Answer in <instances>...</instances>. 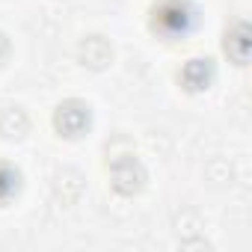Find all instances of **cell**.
<instances>
[{"label":"cell","instance_id":"cell-10","mask_svg":"<svg viewBox=\"0 0 252 252\" xmlns=\"http://www.w3.org/2000/svg\"><path fill=\"white\" fill-rule=\"evenodd\" d=\"M21 187H24V175L15 163H6L0 160V208L12 205L18 196H21Z\"/></svg>","mask_w":252,"mask_h":252},{"label":"cell","instance_id":"cell-6","mask_svg":"<svg viewBox=\"0 0 252 252\" xmlns=\"http://www.w3.org/2000/svg\"><path fill=\"white\" fill-rule=\"evenodd\" d=\"M222 54L237 68H243L249 63V54H252V27L246 21H234L225 30V36H222Z\"/></svg>","mask_w":252,"mask_h":252},{"label":"cell","instance_id":"cell-1","mask_svg":"<svg viewBox=\"0 0 252 252\" xmlns=\"http://www.w3.org/2000/svg\"><path fill=\"white\" fill-rule=\"evenodd\" d=\"M196 27V9L190 0H160L152 9V30L163 39H184Z\"/></svg>","mask_w":252,"mask_h":252},{"label":"cell","instance_id":"cell-5","mask_svg":"<svg viewBox=\"0 0 252 252\" xmlns=\"http://www.w3.org/2000/svg\"><path fill=\"white\" fill-rule=\"evenodd\" d=\"M214 80H217V63H214L211 57H190V60L181 65V71H178V83H181V89L190 92V95L208 92V89L214 86Z\"/></svg>","mask_w":252,"mask_h":252},{"label":"cell","instance_id":"cell-9","mask_svg":"<svg viewBox=\"0 0 252 252\" xmlns=\"http://www.w3.org/2000/svg\"><path fill=\"white\" fill-rule=\"evenodd\" d=\"M172 231H175L178 240L199 237V234H205V220L196 208H178L172 214Z\"/></svg>","mask_w":252,"mask_h":252},{"label":"cell","instance_id":"cell-11","mask_svg":"<svg viewBox=\"0 0 252 252\" xmlns=\"http://www.w3.org/2000/svg\"><path fill=\"white\" fill-rule=\"evenodd\" d=\"M205 181H208L214 190H228V187H234V181H237V169H234L231 160L214 158V160L205 166Z\"/></svg>","mask_w":252,"mask_h":252},{"label":"cell","instance_id":"cell-8","mask_svg":"<svg viewBox=\"0 0 252 252\" xmlns=\"http://www.w3.org/2000/svg\"><path fill=\"white\" fill-rule=\"evenodd\" d=\"M30 128H33V122H30V113L21 107V104H9L0 110V140H6V143H21L30 137Z\"/></svg>","mask_w":252,"mask_h":252},{"label":"cell","instance_id":"cell-2","mask_svg":"<svg viewBox=\"0 0 252 252\" xmlns=\"http://www.w3.org/2000/svg\"><path fill=\"white\" fill-rule=\"evenodd\" d=\"M146 184H149V169L137 155L125 152V155H116L110 160V187L119 196L134 199L146 190Z\"/></svg>","mask_w":252,"mask_h":252},{"label":"cell","instance_id":"cell-12","mask_svg":"<svg viewBox=\"0 0 252 252\" xmlns=\"http://www.w3.org/2000/svg\"><path fill=\"white\" fill-rule=\"evenodd\" d=\"M9 60H12V39H9V33L0 30V68H6Z\"/></svg>","mask_w":252,"mask_h":252},{"label":"cell","instance_id":"cell-3","mask_svg":"<svg viewBox=\"0 0 252 252\" xmlns=\"http://www.w3.org/2000/svg\"><path fill=\"white\" fill-rule=\"evenodd\" d=\"M54 131L63 140H83L92 131V107L80 98H65L54 110Z\"/></svg>","mask_w":252,"mask_h":252},{"label":"cell","instance_id":"cell-4","mask_svg":"<svg viewBox=\"0 0 252 252\" xmlns=\"http://www.w3.org/2000/svg\"><path fill=\"white\" fill-rule=\"evenodd\" d=\"M113 60H116V48H113V42H110L107 36L89 33V36L80 39V45H77V63H80L86 71L101 74V71H107V68L113 65Z\"/></svg>","mask_w":252,"mask_h":252},{"label":"cell","instance_id":"cell-7","mask_svg":"<svg viewBox=\"0 0 252 252\" xmlns=\"http://www.w3.org/2000/svg\"><path fill=\"white\" fill-rule=\"evenodd\" d=\"M86 193V175L74 166H63L54 172V199L65 208L77 205Z\"/></svg>","mask_w":252,"mask_h":252}]
</instances>
